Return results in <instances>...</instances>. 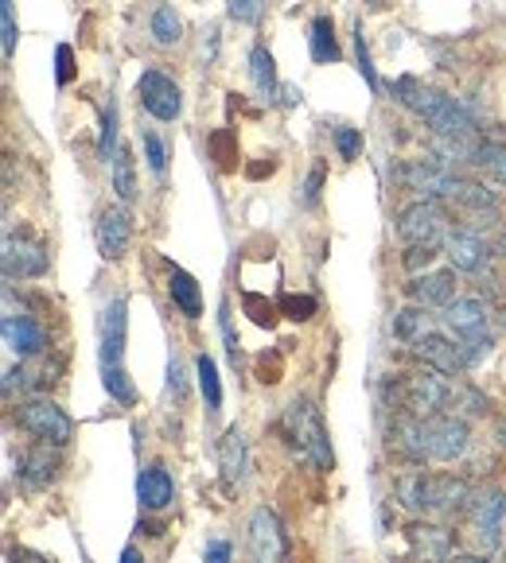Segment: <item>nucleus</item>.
I'll use <instances>...</instances> for the list:
<instances>
[{"instance_id":"b1692460","label":"nucleus","mask_w":506,"mask_h":563,"mask_svg":"<svg viewBox=\"0 0 506 563\" xmlns=\"http://www.w3.org/2000/svg\"><path fill=\"white\" fill-rule=\"evenodd\" d=\"M55 471L59 462L51 455V444H39V447H28V451L20 455V482L28 489H48L55 482Z\"/></svg>"},{"instance_id":"4c0bfd02","label":"nucleus","mask_w":506,"mask_h":563,"mask_svg":"<svg viewBox=\"0 0 506 563\" xmlns=\"http://www.w3.org/2000/svg\"><path fill=\"white\" fill-rule=\"evenodd\" d=\"M113 140H117V105L102 110V140H98V156L113 164Z\"/></svg>"},{"instance_id":"4468645a","label":"nucleus","mask_w":506,"mask_h":563,"mask_svg":"<svg viewBox=\"0 0 506 563\" xmlns=\"http://www.w3.org/2000/svg\"><path fill=\"white\" fill-rule=\"evenodd\" d=\"M94 238H98V253H102L105 260H122L132 238L129 210H125V206H105V210L98 214Z\"/></svg>"},{"instance_id":"2f4dec72","label":"nucleus","mask_w":506,"mask_h":563,"mask_svg":"<svg viewBox=\"0 0 506 563\" xmlns=\"http://www.w3.org/2000/svg\"><path fill=\"white\" fill-rule=\"evenodd\" d=\"M179 36H184V24H179L176 9H172V4H156V9H152V39H156L160 47H172L179 43Z\"/></svg>"},{"instance_id":"2eb2a0df","label":"nucleus","mask_w":506,"mask_h":563,"mask_svg":"<svg viewBox=\"0 0 506 563\" xmlns=\"http://www.w3.org/2000/svg\"><path fill=\"white\" fill-rule=\"evenodd\" d=\"M413 350H417V358H421L432 373H444V378H456V373L468 366L464 346L452 338H444V334H437V331H429L421 342H413Z\"/></svg>"},{"instance_id":"de8ad7c7","label":"nucleus","mask_w":506,"mask_h":563,"mask_svg":"<svg viewBox=\"0 0 506 563\" xmlns=\"http://www.w3.org/2000/svg\"><path fill=\"white\" fill-rule=\"evenodd\" d=\"M203 563H230V540H223V536H215V540H206Z\"/></svg>"},{"instance_id":"1a4fd4ad","label":"nucleus","mask_w":506,"mask_h":563,"mask_svg":"<svg viewBox=\"0 0 506 563\" xmlns=\"http://www.w3.org/2000/svg\"><path fill=\"white\" fill-rule=\"evenodd\" d=\"M51 265L48 257V245L39 238H31L28 230L9 233L4 238V277L9 280H31V277H43Z\"/></svg>"},{"instance_id":"5fc2aeb1","label":"nucleus","mask_w":506,"mask_h":563,"mask_svg":"<svg viewBox=\"0 0 506 563\" xmlns=\"http://www.w3.org/2000/svg\"><path fill=\"white\" fill-rule=\"evenodd\" d=\"M452 563H488V560H483V555H456Z\"/></svg>"},{"instance_id":"79ce46f5","label":"nucleus","mask_w":506,"mask_h":563,"mask_svg":"<svg viewBox=\"0 0 506 563\" xmlns=\"http://www.w3.org/2000/svg\"><path fill=\"white\" fill-rule=\"evenodd\" d=\"M242 304H245V311L253 315V323H257V327H273V323H277V311H273V304H265L262 296H253V292H245Z\"/></svg>"},{"instance_id":"a18cd8bd","label":"nucleus","mask_w":506,"mask_h":563,"mask_svg":"<svg viewBox=\"0 0 506 563\" xmlns=\"http://www.w3.org/2000/svg\"><path fill=\"white\" fill-rule=\"evenodd\" d=\"M319 187H324V164H312L308 179H304V194H301V203H304V206H316Z\"/></svg>"},{"instance_id":"a878e982","label":"nucleus","mask_w":506,"mask_h":563,"mask_svg":"<svg viewBox=\"0 0 506 563\" xmlns=\"http://www.w3.org/2000/svg\"><path fill=\"white\" fill-rule=\"evenodd\" d=\"M394 498L402 501L409 513H429V474L425 471H405L394 482Z\"/></svg>"},{"instance_id":"603ef678","label":"nucleus","mask_w":506,"mask_h":563,"mask_svg":"<svg viewBox=\"0 0 506 563\" xmlns=\"http://www.w3.org/2000/svg\"><path fill=\"white\" fill-rule=\"evenodd\" d=\"M265 171L273 176V171H277V159H269V164H253V167H250V176H253V179H262Z\"/></svg>"},{"instance_id":"13d9d810","label":"nucleus","mask_w":506,"mask_h":563,"mask_svg":"<svg viewBox=\"0 0 506 563\" xmlns=\"http://www.w3.org/2000/svg\"><path fill=\"white\" fill-rule=\"evenodd\" d=\"M503 563H506V560H503Z\"/></svg>"},{"instance_id":"0eeeda50","label":"nucleus","mask_w":506,"mask_h":563,"mask_svg":"<svg viewBox=\"0 0 506 563\" xmlns=\"http://www.w3.org/2000/svg\"><path fill=\"white\" fill-rule=\"evenodd\" d=\"M402 400L413 415L432 420L452 408V381H444V373H413L402 381Z\"/></svg>"},{"instance_id":"a19ab883","label":"nucleus","mask_w":506,"mask_h":563,"mask_svg":"<svg viewBox=\"0 0 506 563\" xmlns=\"http://www.w3.org/2000/svg\"><path fill=\"white\" fill-rule=\"evenodd\" d=\"M336 149H339V159H355L363 152V132L358 129H336Z\"/></svg>"},{"instance_id":"72a5a7b5","label":"nucleus","mask_w":506,"mask_h":563,"mask_svg":"<svg viewBox=\"0 0 506 563\" xmlns=\"http://www.w3.org/2000/svg\"><path fill=\"white\" fill-rule=\"evenodd\" d=\"M476 164L488 171L491 179L506 187V144H488V140H479L476 144Z\"/></svg>"},{"instance_id":"412c9836","label":"nucleus","mask_w":506,"mask_h":563,"mask_svg":"<svg viewBox=\"0 0 506 563\" xmlns=\"http://www.w3.org/2000/svg\"><path fill=\"white\" fill-rule=\"evenodd\" d=\"M413 299L421 307H448L456 299V272L452 268H441V272H421L405 284Z\"/></svg>"},{"instance_id":"6e6d98bb","label":"nucleus","mask_w":506,"mask_h":563,"mask_svg":"<svg viewBox=\"0 0 506 563\" xmlns=\"http://www.w3.org/2000/svg\"><path fill=\"white\" fill-rule=\"evenodd\" d=\"M498 444L506 447V420H498Z\"/></svg>"},{"instance_id":"09e8293b","label":"nucleus","mask_w":506,"mask_h":563,"mask_svg":"<svg viewBox=\"0 0 506 563\" xmlns=\"http://www.w3.org/2000/svg\"><path fill=\"white\" fill-rule=\"evenodd\" d=\"M432 257H437V249H432V245H409V253H405V268H413V272H417V268L429 265Z\"/></svg>"},{"instance_id":"f3484780","label":"nucleus","mask_w":506,"mask_h":563,"mask_svg":"<svg viewBox=\"0 0 506 563\" xmlns=\"http://www.w3.org/2000/svg\"><path fill=\"white\" fill-rule=\"evenodd\" d=\"M390 447H394L397 459L413 462V466H417V462H425V459H432V455H429V420H421V415H413V412L397 415Z\"/></svg>"},{"instance_id":"4be33fe9","label":"nucleus","mask_w":506,"mask_h":563,"mask_svg":"<svg viewBox=\"0 0 506 563\" xmlns=\"http://www.w3.org/2000/svg\"><path fill=\"white\" fill-rule=\"evenodd\" d=\"M471 486L456 474H432L429 478V513H456L468 509Z\"/></svg>"},{"instance_id":"bb28decb","label":"nucleus","mask_w":506,"mask_h":563,"mask_svg":"<svg viewBox=\"0 0 506 563\" xmlns=\"http://www.w3.org/2000/svg\"><path fill=\"white\" fill-rule=\"evenodd\" d=\"M250 78L265 102H273V93H277V63H273V55L265 47H253L250 51Z\"/></svg>"},{"instance_id":"7c9ffc66","label":"nucleus","mask_w":506,"mask_h":563,"mask_svg":"<svg viewBox=\"0 0 506 563\" xmlns=\"http://www.w3.org/2000/svg\"><path fill=\"white\" fill-rule=\"evenodd\" d=\"M448 412H456V415H483L488 412V397L479 393L476 385H468V381H452V408Z\"/></svg>"},{"instance_id":"f257e3e1","label":"nucleus","mask_w":506,"mask_h":563,"mask_svg":"<svg viewBox=\"0 0 506 563\" xmlns=\"http://www.w3.org/2000/svg\"><path fill=\"white\" fill-rule=\"evenodd\" d=\"M394 98L413 110L421 120H429L437 137H452V140H476V120L468 117V110L448 98V93L432 90V86H421L417 78H397L394 82Z\"/></svg>"},{"instance_id":"c9c22d12","label":"nucleus","mask_w":506,"mask_h":563,"mask_svg":"<svg viewBox=\"0 0 506 563\" xmlns=\"http://www.w3.org/2000/svg\"><path fill=\"white\" fill-rule=\"evenodd\" d=\"M211 152H215V159L223 164V171H235V159H238V144H235V132L230 129H218L215 137H211Z\"/></svg>"},{"instance_id":"cd10ccee","label":"nucleus","mask_w":506,"mask_h":563,"mask_svg":"<svg viewBox=\"0 0 506 563\" xmlns=\"http://www.w3.org/2000/svg\"><path fill=\"white\" fill-rule=\"evenodd\" d=\"M343 55L336 43V24H331V16H316L312 20V59L316 63H336V59Z\"/></svg>"},{"instance_id":"864d4df0","label":"nucleus","mask_w":506,"mask_h":563,"mask_svg":"<svg viewBox=\"0 0 506 563\" xmlns=\"http://www.w3.org/2000/svg\"><path fill=\"white\" fill-rule=\"evenodd\" d=\"M122 563H144V555L137 552V545H129V548L122 552Z\"/></svg>"},{"instance_id":"c756f323","label":"nucleus","mask_w":506,"mask_h":563,"mask_svg":"<svg viewBox=\"0 0 506 563\" xmlns=\"http://www.w3.org/2000/svg\"><path fill=\"white\" fill-rule=\"evenodd\" d=\"M113 191H117L122 203L137 199V164H132L129 149H117V156H113Z\"/></svg>"},{"instance_id":"ddd939ff","label":"nucleus","mask_w":506,"mask_h":563,"mask_svg":"<svg viewBox=\"0 0 506 563\" xmlns=\"http://www.w3.org/2000/svg\"><path fill=\"white\" fill-rule=\"evenodd\" d=\"M468 444H471V427L464 415L441 412L429 420V455L437 462H456L459 455L468 451Z\"/></svg>"},{"instance_id":"423d86ee","label":"nucleus","mask_w":506,"mask_h":563,"mask_svg":"<svg viewBox=\"0 0 506 563\" xmlns=\"http://www.w3.org/2000/svg\"><path fill=\"white\" fill-rule=\"evenodd\" d=\"M397 233H402L405 245H432V249H441L444 238H448V222H444V210L437 199H421V203H413L402 210L397 218Z\"/></svg>"},{"instance_id":"c03bdc74","label":"nucleus","mask_w":506,"mask_h":563,"mask_svg":"<svg viewBox=\"0 0 506 563\" xmlns=\"http://www.w3.org/2000/svg\"><path fill=\"white\" fill-rule=\"evenodd\" d=\"M55 78H59L63 86L71 82V78H75V51H71L66 43L55 47Z\"/></svg>"},{"instance_id":"aec40b11","label":"nucleus","mask_w":506,"mask_h":563,"mask_svg":"<svg viewBox=\"0 0 506 563\" xmlns=\"http://www.w3.org/2000/svg\"><path fill=\"white\" fill-rule=\"evenodd\" d=\"M441 323L448 327L456 338H471V334L488 331V304L479 296H464V299H452L448 307H444Z\"/></svg>"},{"instance_id":"7ed1b4c3","label":"nucleus","mask_w":506,"mask_h":563,"mask_svg":"<svg viewBox=\"0 0 506 563\" xmlns=\"http://www.w3.org/2000/svg\"><path fill=\"white\" fill-rule=\"evenodd\" d=\"M397 183H405L409 191L425 194V199H459L464 183L468 179H459L452 171V164H444L441 156H421V159H409L394 171Z\"/></svg>"},{"instance_id":"f704fd0d","label":"nucleus","mask_w":506,"mask_h":563,"mask_svg":"<svg viewBox=\"0 0 506 563\" xmlns=\"http://www.w3.org/2000/svg\"><path fill=\"white\" fill-rule=\"evenodd\" d=\"M141 144H144V159H149L152 176H164V171H168V149H164V140L152 129L149 132L141 129Z\"/></svg>"},{"instance_id":"39448f33","label":"nucleus","mask_w":506,"mask_h":563,"mask_svg":"<svg viewBox=\"0 0 506 563\" xmlns=\"http://www.w3.org/2000/svg\"><path fill=\"white\" fill-rule=\"evenodd\" d=\"M16 420L24 432H31L39 444H51V447H66L71 444V435H75V424H71V415L48 397H31L16 408Z\"/></svg>"},{"instance_id":"9d476101","label":"nucleus","mask_w":506,"mask_h":563,"mask_svg":"<svg viewBox=\"0 0 506 563\" xmlns=\"http://www.w3.org/2000/svg\"><path fill=\"white\" fill-rule=\"evenodd\" d=\"M444 253H448L452 268L456 272H471V277H483L491 268V241L483 238L471 226H459V230H448L444 238Z\"/></svg>"},{"instance_id":"6e6552de","label":"nucleus","mask_w":506,"mask_h":563,"mask_svg":"<svg viewBox=\"0 0 506 563\" xmlns=\"http://www.w3.org/2000/svg\"><path fill=\"white\" fill-rule=\"evenodd\" d=\"M125 334H129V315H125V299H110L98 319V361L105 373H122L125 366Z\"/></svg>"},{"instance_id":"f8f14e48","label":"nucleus","mask_w":506,"mask_h":563,"mask_svg":"<svg viewBox=\"0 0 506 563\" xmlns=\"http://www.w3.org/2000/svg\"><path fill=\"white\" fill-rule=\"evenodd\" d=\"M137 93H141V105L156 120H176L184 113V90L164 71H144L141 82H137Z\"/></svg>"},{"instance_id":"6ab92c4d","label":"nucleus","mask_w":506,"mask_h":563,"mask_svg":"<svg viewBox=\"0 0 506 563\" xmlns=\"http://www.w3.org/2000/svg\"><path fill=\"white\" fill-rule=\"evenodd\" d=\"M218 466H223V478H226V489H230V494L245 486V474H250V447H245L242 427H230V432L218 439Z\"/></svg>"},{"instance_id":"a211bd4d","label":"nucleus","mask_w":506,"mask_h":563,"mask_svg":"<svg viewBox=\"0 0 506 563\" xmlns=\"http://www.w3.org/2000/svg\"><path fill=\"white\" fill-rule=\"evenodd\" d=\"M405 540H409L413 555L425 563H448L452 560V533L441 525H429V521H413L409 528H405Z\"/></svg>"},{"instance_id":"8fccbe9b","label":"nucleus","mask_w":506,"mask_h":563,"mask_svg":"<svg viewBox=\"0 0 506 563\" xmlns=\"http://www.w3.org/2000/svg\"><path fill=\"white\" fill-rule=\"evenodd\" d=\"M9 560H12V563H55V560H48V555L31 552V548H12Z\"/></svg>"},{"instance_id":"58836bf2","label":"nucleus","mask_w":506,"mask_h":563,"mask_svg":"<svg viewBox=\"0 0 506 563\" xmlns=\"http://www.w3.org/2000/svg\"><path fill=\"white\" fill-rule=\"evenodd\" d=\"M265 0H226V16L238 20V24H253V20L262 16Z\"/></svg>"},{"instance_id":"4d7b16f0","label":"nucleus","mask_w":506,"mask_h":563,"mask_svg":"<svg viewBox=\"0 0 506 563\" xmlns=\"http://www.w3.org/2000/svg\"><path fill=\"white\" fill-rule=\"evenodd\" d=\"M498 319H503V327H506V311H498Z\"/></svg>"},{"instance_id":"473e14b6","label":"nucleus","mask_w":506,"mask_h":563,"mask_svg":"<svg viewBox=\"0 0 506 563\" xmlns=\"http://www.w3.org/2000/svg\"><path fill=\"white\" fill-rule=\"evenodd\" d=\"M429 331H432V323H429V315H425L421 307H405V311H397L394 334L402 342H421Z\"/></svg>"},{"instance_id":"e433bc0d","label":"nucleus","mask_w":506,"mask_h":563,"mask_svg":"<svg viewBox=\"0 0 506 563\" xmlns=\"http://www.w3.org/2000/svg\"><path fill=\"white\" fill-rule=\"evenodd\" d=\"M16 9H12V0H0V47H4V59H12L16 51Z\"/></svg>"},{"instance_id":"37998d69","label":"nucleus","mask_w":506,"mask_h":563,"mask_svg":"<svg viewBox=\"0 0 506 563\" xmlns=\"http://www.w3.org/2000/svg\"><path fill=\"white\" fill-rule=\"evenodd\" d=\"M355 59H358V71H363L366 86H378V78H375V66H370V51H366L363 24H358V28H355Z\"/></svg>"},{"instance_id":"5701e85b","label":"nucleus","mask_w":506,"mask_h":563,"mask_svg":"<svg viewBox=\"0 0 506 563\" xmlns=\"http://www.w3.org/2000/svg\"><path fill=\"white\" fill-rule=\"evenodd\" d=\"M137 498L149 513H160V509H168L172 498H176V482L164 466H144L141 478H137Z\"/></svg>"},{"instance_id":"20e7f679","label":"nucleus","mask_w":506,"mask_h":563,"mask_svg":"<svg viewBox=\"0 0 506 563\" xmlns=\"http://www.w3.org/2000/svg\"><path fill=\"white\" fill-rule=\"evenodd\" d=\"M503 517H506V494L495 486L479 489L468 501V521H471V545L479 555L498 552L503 545Z\"/></svg>"},{"instance_id":"49530a36","label":"nucleus","mask_w":506,"mask_h":563,"mask_svg":"<svg viewBox=\"0 0 506 563\" xmlns=\"http://www.w3.org/2000/svg\"><path fill=\"white\" fill-rule=\"evenodd\" d=\"M218 323H223V338H226V350H230V361L238 366V358H242V350H238V338H235V327H230V307H218Z\"/></svg>"},{"instance_id":"dca6fc26","label":"nucleus","mask_w":506,"mask_h":563,"mask_svg":"<svg viewBox=\"0 0 506 563\" xmlns=\"http://www.w3.org/2000/svg\"><path fill=\"white\" fill-rule=\"evenodd\" d=\"M0 334H4V346H9L16 358H36V354H43V346H48V331H43L31 315L9 311L4 323H0Z\"/></svg>"},{"instance_id":"f03ea898","label":"nucleus","mask_w":506,"mask_h":563,"mask_svg":"<svg viewBox=\"0 0 506 563\" xmlns=\"http://www.w3.org/2000/svg\"><path fill=\"white\" fill-rule=\"evenodd\" d=\"M284 432L312 462H316L319 471H331L336 466V451H331V439L324 432V420H319L316 405L312 400H292L284 408Z\"/></svg>"},{"instance_id":"3c124183","label":"nucleus","mask_w":506,"mask_h":563,"mask_svg":"<svg viewBox=\"0 0 506 563\" xmlns=\"http://www.w3.org/2000/svg\"><path fill=\"white\" fill-rule=\"evenodd\" d=\"M172 393L184 400V373H179V361H172Z\"/></svg>"},{"instance_id":"ea45409f","label":"nucleus","mask_w":506,"mask_h":563,"mask_svg":"<svg viewBox=\"0 0 506 563\" xmlns=\"http://www.w3.org/2000/svg\"><path fill=\"white\" fill-rule=\"evenodd\" d=\"M281 311L289 315V319H296V323H308L312 315H316V299L312 296H284Z\"/></svg>"},{"instance_id":"9b49d317","label":"nucleus","mask_w":506,"mask_h":563,"mask_svg":"<svg viewBox=\"0 0 506 563\" xmlns=\"http://www.w3.org/2000/svg\"><path fill=\"white\" fill-rule=\"evenodd\" d=\"M250 555L253 563H284L289 555V540H284L281 517L269 506L253 509L250 517Z\"/></svg>"},{"instance_id":"c85d7f7f","label":"nucleus","mask_w":506,"mask_h":563,"mask_svg":"<svg viewBox=\"0 0 506 563\" xmlns=\"http://www.w3.org/2000/svg\"><path fill=\"white\" fill-rule=\"evenodd\" d=\"M195 373H199V388H203L206 412H218L223 408V381H218V366L211 354H199L195 358Z\"/></svg>"},{"instance_id":"393cba45","label":"nucleus","mask_w":506,"mask_h":563,"mask_svg":"<svg viewBox=\"0 0 506 563\" xmlns=\"http://www.w3.org/2000/svg\"><path fill=\"white\" fill-rule=\"evenodd\" d=\"M168 292H172V304L188 315V319H199V315H203V292H199V284H195V277H191V272H184V268L172 265Z\"/></svg>"}]
</instances>
